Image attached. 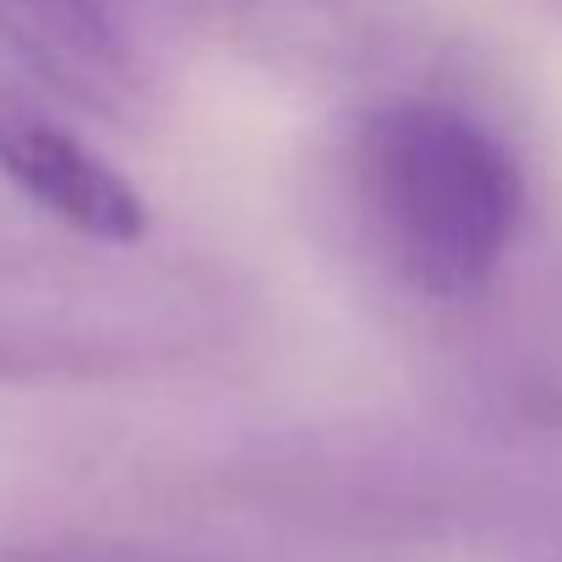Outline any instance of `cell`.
<instances>
[{
	"instance_id": "cell-3",
	"label": "cell",
	"mask_w": 562,
	"mask_h": 562,
	"mask_svg": "<svg viewBox=\"0 0 562 562\" xmlns=\"http://www.w3.org/2000/svg\"><path fill=\"white\" fill-rule=\"evenodd\" d=\"M0 176L60 229L93 246H143L148 202L71 121L44 104V88L0 60Z\"/></svg>"
},
{
	"instance_id": "cell-5",
	"label": "cell",
	"mask_w": 562,
	"mask_h": 562,
	"mask_svg": "<svg viewBox=\"0 0 562 562\" xmlns=\"http://www.w3.org/2000/svg\"><path fill=\"white\" fill-rule=\"evenodd\" d=\"M207 33L295 77H350L382 49L376 0H176Z\"/></svg>"
},
{
	"instance_id": "cell-2",
	"label": "cell",
	"mask_w": 562,
	"mask_h": 562,
	"mask_svg": "<svg viewBox=\"0 0 562 562\" xmlns=\"http://www.w3.org/2000/svg\"><path fill=\"white\" fill-rule=\"evenodd\" d=\"M235 334L224 284L137 246L0 251V382L176 372Z\"/></svg>"
},
{
	"instance_id": "cell-4",
	"label": "cell",
	"mask_w": 562,
	"mask_h": 562,
	"mask_svg": "<svg viewBox=\"0 0 562 562\" xmlns=\"http://www.w3.org/2000/svg\"><path fill=\"white\" fill-rule=\"evenodd\" d=\"M0 44L66 104L132 121L148 110V60L115 0H0Z\"/></svg>"
},
{
	"instance_id": "cell-1",
	"label": "cell",
	"mask_w": 562,
	"mask_h": 562,
	"mask_svg": "<svg viewBox=\"0 0 562 562\" xmlns=\"http://www.w3.org/2000/svg\"><path fill=\"white\" fill-rule=\"evenodd\" d=\"M339 202L372 268L415 306H481L530 224L519 148L448 93H382L339 137Z\"/></svg>"
},
{
	"instance_id": "cell-6",
	"label": "cell",
	"mask_w": 562,
	"mask_h": 562,
	"mask_svg": "<svg viewBox=\"0 0 562 562\" xmlns=\"http://www.w3.org/2000/svg\"><path fill=\"white\" fill-rule=\"evenodd\" d=\"M525 5H530V11H541V16H552V22L562 27V0H525Z\"/></svg>"
}]
</instances>
